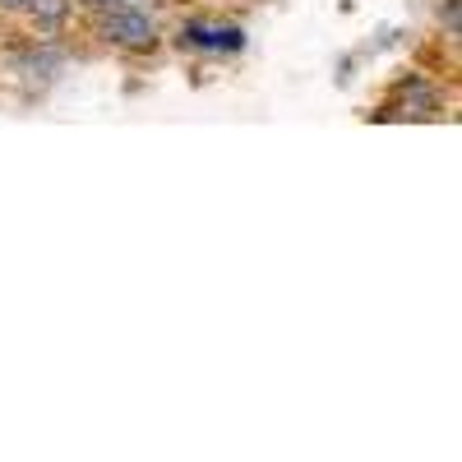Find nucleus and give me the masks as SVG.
<instances>
[{
    "label": "nucleus",
    "instance_id": "1",
    "mask_svg": "<svg viewBox=\"0 0 462 462\" xmlns=\"http://www.w3.org/2000/svg\"><path fill=\"white\" fill-rule=\"evenodd\" d=\"M97 32L111 47H125V51H152L158 47V19L148 10H134V5H111L97 19Z\"/></svg>",
    "mask_w": 462,
    "mask_h": 462
},
{
    "label": "nucleus",
    "instance_id": "2",
    "mask_svg": "<svg viewBox=\"0 0 462 462\" xmlns=\"http://www.w3.org/2000/svg\"><path fill=\"white\" fill-rule=\"evenodd\" d=\"M180 47L189 51H208V56H231L245 47V28L236 23H217V19H189L180 28Z\"/></svg>",
    "mask_w": 462,
    "mask_h": 462
},
{
    "label": "nucleus",
    "instance_id": "3",
    "mask_svg": "<svg viewBox=\"0 0 462 462\" xmlns=\"http://www.w3.org/2000/svg\"><path fill=\"white\" fill-rule=\"evenodd\" d=\"M28 10L42 19V23H60V19H65V0H32Z\"/></svg>",
    "mask_w": 462,
    "mask_h": 462
},
{
    "label": "nucleus",
    "instance_id": "4",
    "mask_svg": "<svg viewBox=\"0 0 462 462\" xmlns=\"http://www.w3.org/2000/svg\"><path fill=\"white\" fill-rule=\"evenodd\" d=\"M0 5H5V10H28L32 0H0Z\"/></svg>",
    "mask_w": 462,
    "mask_h": 462
},
{
    "label": "nucleus",
    "instance_id": "5",
    "mask_svg": "<svg viewBox=\"0 0 462 462\" xmlns=\"http://www.w3.org/2000/svg\"><path fill=\"white\" fill-rule=\"evenodd\" d=\"M88 5H97V10H106V5H121V0H88Z\"/></svg>",
    "mask_w": 462,
    "mask_h": 462
}]
</instances>
